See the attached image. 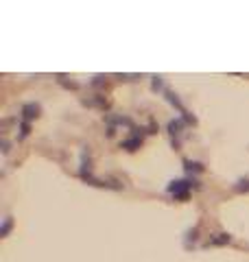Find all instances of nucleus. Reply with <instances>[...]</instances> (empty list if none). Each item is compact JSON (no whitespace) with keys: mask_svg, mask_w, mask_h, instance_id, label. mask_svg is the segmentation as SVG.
Returning <instances> with one entry per match:
<instances>
[{"mask_svg":"<svg viewBox=\"0 0 249 262\" xmlns=\"http://www.w3.org/2000/svg\"><path fill=\"white\" fill-rule=\"evenodd\" d=\"M184 125H186V120H184V118H175V120H171V122H168V134H171L173 138H175V136H182Z\"/></svg>","mask_w":249,"mask_h":262,"instance_id":"nucleus-4","label":"nucleus"},{"mask_svg":"<svg viewBox=\"0 0 249 262\" xmlns=\"http://www.w3.org/2000/svg\"><path fill=\"white\" fill-rule=\"evenodd\" d=\"M236 192H249V179H238L236 186H234Z\"/></svg>","mask_w":249,"mask_h":262,"instance_id":"nucleus-8","label":"nucleus"},{"mask_svg":"<svg viewBox=\"0 0 249 262\" xmlns=\"http://www.w3.org/2000/svg\"><path fill=\"white\" fill-rule=\"evenodd\" d=\"M140 146H142L140 136H131V138H127V140L120 142V149H125V151H138Z\"/></svg>","mask_w":249,"mask_h":262,"instance_id":"nucleus-3","label":"nucleus"},{"mask_svg":"<svg viewBox=\"0 0 249 262\" xmlns=\"http://www.w3.org/2000/svg\"><path fill=\"white\" fill-rule=\"evenodd\" d=\"M11 227H13V219L11 216H5L3 219V225H0V236H9V232H11Z\"/></svg>","mask_w":249,"mask_h":262,"instance_id":"nucleus-6","label":"nucleus"},{"mask_svg":"<svg viewBox=\"0 0 249 262\" xmlns=\"http://www.w3.org/2000/svg\"><path fill=\"white\" fill-rule=\"evenodd\" d=\"M118 79L120 81H138L140 75H118Z\"/></svg>","mask_w":249,"mask_h":262,"instance_id":"nucleus-13","label":"nucleus"},{"mask_svg":"<svg viewBox=\"0 0 249 262\" xmlns=\"http://www.w3.org/2000/svg\"><path fill=\"white\" fill-rule=\"evenodd\" d=\"M0 146H3V153H9V140H7V138L0 140Z\"/></svg>","mask_w":249,"mask_h":262,"instance_id":"nucleus-14","label":"nucleus"},{"mask_svg":"<svg viewBox=\"0 0 249 262\" xmlns=\"http://www.w3.org/2000/svg\"><path fill=\"white\" fill-rule=\"evenodd\" d=\"M184 166H186V170H195V173H201L203 170V164H199V162H192V160H184Z\"/></svg>","mask_w":249,"mask_h":262,"instance_id":"nucleus-7","label":"nucleus"},{"mask_svg":"<svg viewBox=\"0 0 249 262\" xmlns=\"http://www.w3.org/2000/svg\"><path fill=\"white\" fill-rule=\"evenodd\" d=\"M29 131H31V125H29L27 120H22V122H20V136H18L20 140H24V138L29 136Z\"/></svg>","mask_w":249,"mask_h":262,"instance_id":"nucleus-10","label":"nucleus"},{"mask_svg":"<svg viewBox=\"0 0 249 262\" xmlns=\"http://www.w3.org/2000/svg\"><path fill=\"white\" fill-rule=\"evenodd\" d=\"M232 241V236L230 234H216L214 238L208 241V247H214V245H228Z\"/></svg>","mask_w":249,"mask_h":262,"instance_id":"nucleus-5","label":"nucleus"},{"mask_svg":"<svg viewBox=\"0 0 249 262\" xmlns=\"http://www.w3.org/2000/svg\"><path fill=\"white\" fill-rule=\"evenodd\" d=\"M57 81H59V83H61L63 88H70V90H77V88H79V85L75 83V81H68L63 75H57Z\"/></svg>","mask_w":249,"mask_h":262,"instance_id":"nucleus-9","label":"nucleus"},{"mask_svg":"<svg viewBox=\"0 0 249 262\" xmlns=\"http://www.w3.org/2000/svg\"><path fill=\"white\" fill-rule=\"evenodd\" d=\"M90 83H92L94 88H101V85H105V77H94Z\"/></svg>","mask_w":249,"mask_h":262,"instance_id":"nucleus-12","label":"nucleus"},{"mask_svg":"<svg viewBox=\"0 0 249 262\" xmlns=\"http://www.w3.org/2000/svg\"><path fill=\"white\" fill-rule=\"evenodd\" d=\"M151 88H153V92H157V90H162V88H164L162 77H153V83H151Z\"/></svg>","mask_w":249,"mask_h":262,"instance_id":"nucleus-11","label":"nucleus"},{"mask_svg":"<svg viewBox=\"0 0 249 262\" xmlns=\"http://www.w3.org/2000/svg\"><path fill=\"white\" fill-rule=\"evenodd\" d=\"M20 112H22V118L29 122V120H33V118L39 116V105L37 103H24Z\"/></svg>","mask_w":249,"mask_h":262,"instance_id":"nucleus-2","label":"nucleus"},{"mask_svg":"<svg viewBox=\"0 0 249 262\" xmlns=\"http://www.w3.org/2000/svg\"><path fill=\"white\" fill-rule=\"evenodd\" d=\"M192 186L199 188L197 179H173V182L168 184V192H171L173 196H175V194H186Z\"/></svg>","mask_w":249,"mask_h":262,"instance_id":"nucleus-1","label":"nucleus"}]
</instances>
